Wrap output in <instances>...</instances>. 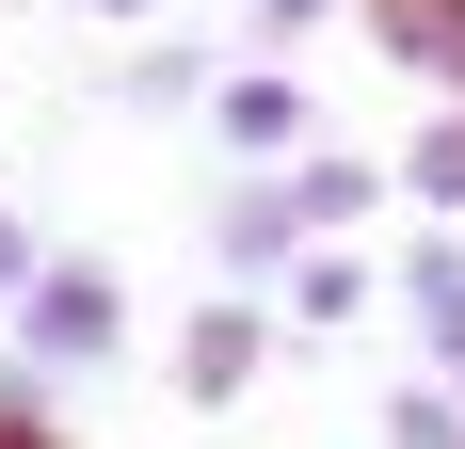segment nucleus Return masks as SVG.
<instances>
[{
    "label": "nucleus",
    "instance_id": "obj_1",
    "mask_svg": "<svg viewBox=\"0 0 465 449\" xmlns=\"http://www.w3.org/2000/svg\"><path fill=\"white\" fill-rule=\"evenodd\" d=\"M129 337H144V321H129V273H113V257H64V241H48L33 289L0 305V354L33 369V385H113Z\"/></svg>",
    "mask_w": 465,
    "mask_h": 449
},
{
    "label": "nucleus",
    "instance_id": "obj_2",
    "mask_svg": "<svg viewBox=\"0 0 465 449\" xmlns=\"http://www.w3.org/2000/svg\"><path fill=\"white\" fill-rule=\"evenodd\" d=\"M209 145H225V177H273V161H305L322 145V96H305V65H209Z\"/></svg>",
    "mask_w": 465,
    "mask_h": 449
},
{
    "label": "nucleus",
    "instance_id": "obj_3",
    "mask_svg": "<svg viewBox=\"0 0 465 449\" xmlns=\"http://www.w3.org/2000/svg\"><path fill=\"white\" fill-rule=\"evenodd\" d=\"M289 354V321L257 305V289H209V305L177 321V337H161V369H177V402L193 417H225V402H257V369Z\"/></svg>",
    "mask_w": 465,
    "mask_h": 449
},
{
    "label": "nucleus",
    "instance_id": "obj_4",
    "mask_svg": "<svg viewBox=\"0 0 465 449\" xmlns=\"http://www.w3.org/2000/svg\"><path fill=\"white\" fill-rule=\"evenodd\" d=\"M305 257V209H289V177H225L209 193V289H257L273 305V273Z\"/></svg>",
    "mask_w": 465,
    "mask_h": 449
},
{
    "label": "nucleus",
    "instance_id": "obj_5",
    "mask_svg": "<svg viewBox=\"0 0 465 449\" xmlns=\"http://www.w3.org/2000/svg\"><path fill=\"white\" fill-rule=\"evenodd\" d=\"M385 289H401V321H418V369H433V385L465 402V224H418Z\"/></svg>",
    "mask_w": 465,
    "mask_h": 449
},
{
    "label": "nucleus",
    "instance_id": "obj_6",
    "mask_svg": "<svg viewBox=\"0 0 465 449\" xmlns=\"http://www.w3.org/2000/svg\"><path fill=\"white\" fill-rule=\"evenodd\" d=\"M370 305H385V273H370V241H305V257L273 273V321H289V337H353Z\"/></svg>",
    "mask_w": 465,
    "mask_h": 449
},
{
    "label": "nucleus",
    "instance_id": "obj_7",
    "mask_svg": "<svg viewBox=\"0 0 465 449\" xmlns=\"http://www.w3.org/2000/svg\"><path fill=\"white\" fill-rule=\"evenodd\" d=\"M370 65H401L418 96H465V0H353Z\"/></svg>",
    "mask_w": 465,
    "mask_h": 449
},
{
    "label": "nucleus",
    "instance_id": "obj_8",
    "mask_svg": "<svg viewBox=\"0 0 465 449\" xmlns=\"http://www.w3.org/2000/svg\"><path fill=\"white\" fill-rule=\"evenodd\" d=\"M273 177H289V209H305V241H353V224H370L385 193H401V177L370 161V145H305V161H273Z\"/></svg>",
    "mask_w": 465,
    "mask_h": 449
},
{
    "label": "nucleus",
    "instance_id": "obj_9",
    "mask_svg": "<svg viewBox=\"0 0 465 449\" xmlns=\"http://www.w3.org/2000/svg\"><path fill=\"white\" fill-rule=\"evenodd\" d=\"M96 96H113V113H209V48H193V33H144V48H113Z\"/></svg>",
    "mask_w": 465,
    "mask_h": 449
},
{
    "label": "nucleus",
    "instance_id": "obj_10",
    "mask_svg": "<svg viewBox=\"0 0 465 449\" xmlns=\"http://www.w3.org/2000/svg\"><path fill=\"white\" fill-rule=\"evenodd\" d=\"M385 177L418 193L433 224H465V96H433V113H418V145H401V161H385Z\"/></svg>",
    "mask_w": 465,
    "mask_h": 449
},
{
    "label": "nucleus",
    "instance_id": "obj_11",
    "mask_svg": "<svg viewBox=\"0 0 465 449\" xmlns=\"http://www.w3.org/2000/svg\"><path fill=\"white\" fill-rule=\"evenodd\" d=\"M0 449H81L64 434V385H33L16 354H0Z\"/></svg>",
    "mask_w": 465,
    "mask_h": 449
},
{
    "label": "nucleus",
    "instance_id": "obj_12",
    "mask_svg": "<svg viewBox=\"0 0 465 449\" xmlns=\"http://www.w3.org/2000/svg\"><path fill=\"white\" fill-rule=\"evenodd\" d=\"M385 449H465V402H450V385H433V369H418V385H401V402H385Z\"/></svg>",
    "mask_w": 465,
    "mask_h": 449
},
{
    "label": "nucleus",
    "instance_id": "obj_13",
    "mask_svg": "<svg viewBox=\"0 0 465 449\" xmlns=\"http://www.w3.org/2000/svg\"><path fill=\"white\" fill-rule=\"evenodd\" d=\"M337 16H353V0H257V48L289 65V48H305V33H337Z\"/></svg>",
    "mask_w": 465,
    "mask_h": 449
},
{
    "label": "nucleus",
    "instance_id": "obj_14",
    "mask_svg": "<svg viewBox=\"0 0 465 449\" xmlns=\"http://www.w3.org/2000/svg\"><path fill=\"white\" fill-rule=\"evenodd\" d=\"M33 257H48V241H33V224H16V209H0V305L33 289Z\"/></svg>",
    "mask_w": 465,
    "mask_h": 449
},
{
    "label": "nucleus",
    "instance_id": "obj_15",
    "mask_svg": "<svg viewBox=\"0 0 465 449\" xmlns=\"http://www.w3.org/2000/svg\"><path fill=\"white\" fill-rule=\"evenodd\" d=\"M81 16H113V33H144V16H161V0H81Z\"/></svg>",
    "mask_w": 465,
    "mask_h": 449
}]
</instances>
